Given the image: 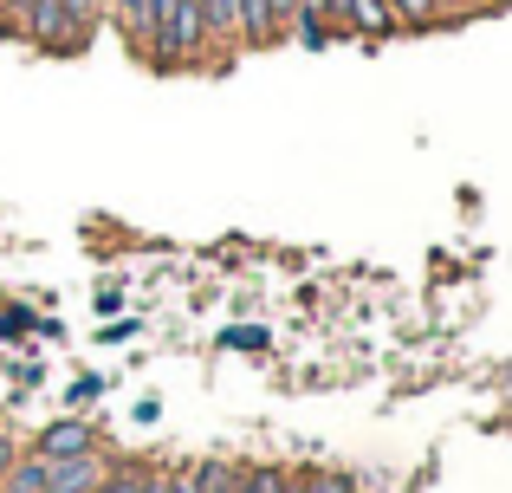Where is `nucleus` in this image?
Returning <instances> with one entry per match:
<instances>
[{
  "instance_id": "5",
  "label": "nucleus",
  "mask_w": 512,
  "mask_h": 493,
  "mask_svg": "<svg viewBox=\"0 0 512 493\" xmlns=\"http://www.w3.org/2000/svg\"><path fill=\"white\" fill-rule=\"evenodd\" d=\"M396 13H389V0H350L344 7V39H396Z\"/></svg>"
},
{
  "instance_id": "2",
  "label": "nucleus",
  "mask_w": 512,
  "mask_h": 493,
  "mask_svg": "<svg viewBox=\"0 0 512 493\" xmlns=\"http://www.w3.org/2000/svg\"><path fill=\"white\" fill-rule=\"evenodd\" d=\"M91 448H98L91 422H78V416H59V422H46V429H39L33 455H39V461H65V455H91Z\"/></svg>"
},
{
  "instance_id": "6",
  "label": "nucleus",
  "mask_w": 512,
  "mask_h": 493,
  "mask_svg": "<svg viewBox=\"0 0 512 493\" xmlns=\"http://www.w3.org/2000/svg\"><path fill=\"white\" fill-rule=\"evenodd\" d=\"M188 487L195 493H240V461H195Z\"/></svg>"
},
{
  "instance_id": "1",
  "label": "nucleus",
  "mask_w": 512,
  "mask_h": 493,
  "mask_svg": "<svg viewBox=\"0 0 512 493\" xmlns=\"http://www.w3.org/2000/svg\"><path fill=\"white\" fill-rule=\"evenodd\" d=\"M91 33H98V26L72 20V13H65V0H26L20 33H13V39H26V46L52 52V59H78V52L91 46Z\"/></svg>"
},
{
  "instance_id": "13",
  "label": "nucleus",
  "mask_w": 512,
  "mask_h": 493,
  "mask_svg": "<svg viewBox=\"0 0 512 493\" xmlns=\"http://www.w3.org/2000/svg\"><path fill=\"white\" fill-rule=\"evenodd\" d=\"M227 344H240V351H260V344H266V331H253V325H240V331H227Z\"/></svg>"
},
{
  "instance_id": "8",
  "label": "nucleus",
  "mask_w": 512,
  "mask_h": 493,
  "mask_svg": "<svg viewBox=\"0 0 512 493\" xmlns=\"http://www.w3.org/2000/svg\"><path fill=\"white\" fill-rule=\"evenodd\" d=\"M292 487V468H279V461H253V468H240V493H286Z\"/></svg>"
},
{
  "instance_id": "3",
  "label": "nucleus",
  "mask_w": 512,
  "mask_h": 493,
  "mask_svg": "<svg viewBox=\"0 0 512 493\" xmlns=\"http://www.w3.org/2000/svg\"><path fill=\"white\" fill-rule=\"evenodd\" d=\"M104 468L111 461L91 448V455H65V461H46V493H91L104 481Z\"/></svg>"
},
{
  "instance_id": "9",
  "label": "nucleus",
  "mask_w": 512,
  "mask_h": 493,
  "mask_svg": "<svg viewBox=\"0 0 512 493\" xmlns=\"http://www.w3.org/2000/svg\"><path fill=\"white\" fill-rule=\"evenodd\" d=\"M143 481H150V474H143V468H130V461H124V468H104V481L91 487V493H143Z\"/></svg>"
},
{
  "instance_id": "7",
  "label": "nucleus",
  "mask_w": 512,
  "mask_h": 493,
  "mask_svg": "<svg viewBox=\"0 0 512 493\" xmlns=\"http://www.w3.org/2000/svg\"><path fill=\"white\" fill-rule=\"evenodd\" d=\"M389 13H396L402 33H435V26H448V13H441L435 0H389Z\"/></svg>"
},
{
  "instance_id": "11",
  "label": "nucleus",
  "mask_w": 512,
  "mask_h": 493,
  "mask_svg": "<svg viewBox=\"0 0 512 493\" xmlns=\"http://www.w3.org/2000/svg\"><path fill=\"white\" fill-rule=\"evenodd\" d=\"M20 455H26V448H20V435H13V429H0V474H7Z\"/></svg>"
},
{
  "instance_id": "10",
  "label": "nucleus",
  "mask_w": 512,
  "mask_h": 493,
  "mask_svg": "<svg viewBox=\"0 0 512 493\" xmlns=\"http://www.w3.org/2000/svg\"><path fill=\"white\" fill-rule=\"evenodd\" d=\"M26 331H39V318L26 312V305H7V299H0V338H26Z\"/></svg>"
},
{
  "instance_id": "12",
  "label": "nucleus",
  "mask_w": 512,
  "mask_h": 493,
  "mask_svg": "<svg viewBox=\"0 0 512 493\" xmlns=\"http://www.w3.org/2000/svg\"><path fill=\"white\" fill-rule=\"evenodd\" d=\"M435 7L448 13V20H474V13H480V0H435Z\"/></svg>"
},
{
  "instance_id": "4",
  "label": "nucleus",
  "mask_w": 512,
  "mask_h": 493,
  "mask_svg": "<svg viewBox=\"0 0 512 493\" xmlns=\"http://www.w3.org/2000/svg\"><path fill=\"white\" fill-rule=\"evenodd\" d=\"M201 13H208V59L227 65L240 52V0H201Z\"/></svg>"
}]
</instances>
